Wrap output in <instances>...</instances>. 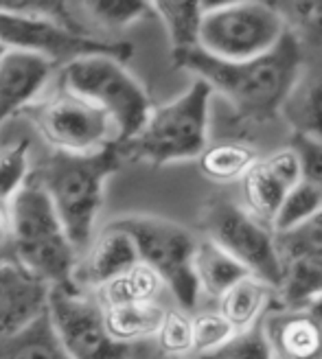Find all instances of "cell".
Listing matches in <instances>:
<instances>
[{"mask_svg": "<svg viewBox=\"0 0 322 359\" xmlns=\"http://www.w3.org/2000/svg\"><path fill=\"white\" fill-rule=\"evenodd\" d=\"M173 66L193 73L213 93H220L241 118L270 121L288 101L305 64V53L290 33L265 55L246 62H224L210 57L200 46L171 53Z\"/></svg>", "mask_w": 322, "mask_h": 359, "instance_id": "6da1fadb", "label": "cell"}, {"mask_svg": "<svg viewBox=\"0 0 322 359\" xmlns=\"http://www.w3.org/2000/svg\"><path fill=\"white\" fill-rule=\"evenodd\" d=\"M123 165L116 145L95 154L53 151L35 173H29L48 195L68 241L77 252L90 245L103 208L105 182Z\"/></svg>", "mask_w": 322, "mask_h": 359, "instance_id": "7a4b0ae2", "label": "cell"}, {"mask_svg": "<svg viewBox=\"0 0 322 359\" xmlns=\"http://www.w3.org/2000/svg\"><path fill=\"white\" fill-rule=\"evenodd\" d=\"M7 208L15 263L48 287L77 285V250L68 241L48 195L31 175Z\"/></svg>", "mask_w": 322, "mask_h": 359, "instance_id": "3957f363", "label": "cell"}, {"mask_svg": "<svg viewBox=\"0 0 322 359\" xmlns=\"http://www.w3.org/2000/svg\"><path fill=\"white\" fill-rule=\"evenodd\" d=\"M213 90L195 79L171 103L152 107L140 132L116 145L121 160L160 169L177 160H198L208 147V107Z\"/></svg>", "mask_w": 322, "mask_h": 359, "instance_id": "277c9868", "label": "cell"}, {"mask_svg": "<svg viewBox=\"0 0 322 359\" xmlns=\"http://www.w3.org/2000/svg\"><path fill=\"white\" fill-rule=\"evenodd\" d=\"M60 88L95 103L114 121L119 132L116 145L134 138L152 112L147 90L125 70L121 62L103 55L81 57L66 64L62 68Z\"/></svg>", "mask_w": 322, "mask_h": 359, "instance_id": "5b68a950", "label": "cell"}, {"mask_svg": "<svg viewBox=\"0 0 322 359\" xmlns=\"http://www.w3.org/2000/svg\"><path fill=\"white\" fill-rule=\"evenodd\" d=\"M200 48L224 62H246L265 55L285 35V27L270 3H200Z\"/></svg>", "mask_w": 322, "mask_h": 359, "instance_id": "8992f818", "label": "cell"}, {"mask_svg": "<svg viewBox=\"0 0 322 359\" xmlns=\"http://www.w3.org/2000/svg\"><path fill=\"white\" fill-rule=\"evenodd\" d=\"M110 226L123 230L134 241L140 263L154 269L182 309H195L200 298L193 274V252L198 239L191 235V230L156 215H128Z\"/></svg>", "mask_w": 322, "mask_h": 359, "instance_id": "52a82bcc", "label": "cell"}, {"mask_svg": "<svg viewBox=\"0 0 322 359\" xmlns=\"http://www.w3.org/2000/svg\"><path fill=\"white\" fill-rule=\"evenodd\" d=\"M46 316L68 359H138L136 344L114 342L99 302L81 287H48Z\"/></svg>", "mask_w": 322, "mask_h": 359, "instance_id": "ba28073f", "label": "cell"}, {"mask_svg": "<svg viewBox=\"0 0 322 359\" xmlns=\"http://www.w3.org/2000/svg\"><path fill=\"white\" fill-rule=\"evenodd\" d=\"M53 151L95 154L119 142L114 121L101 107L60 88L58 95L27 107Z\"/></svg>", "mask_w": 322, "mask_h": 359, "instance_id": "9c48e42d", "label": "cell"}, {"mask_svg": "<svg viewBox=\"0 0 322 359\" xmlns=\"http://www.w3.org/2000/svg\"><path fill=\"white\" fill-rule=\"evenodd\" d=\"M0 44L7 50H25L46 57L53 66H66L81 57L103 55L125 64L132 57L130 42L97 40L88 33L68 31L51 20L0 9Z\"/></svg>", "mask_w": 322, "mask_h": 359, "instance_id": "30bf717a", "label": "cell"}, {"mask_svg": "<svg viewBox=\"0 0 322 359\" xmlns=\"http://www.w3.org/2000/svg\"><path fill=\"white\" fill-rule=\"evenodd\" d=\"M202 228L210 241L237 259L250 274L279 290L281 261L274 248V235L243 206L228 200L210 202L202 212Z\"/></svg>", "mask_w": 322, "mask_h": 359, "instance_id": "8fae6325", "label": "cell"}, {"mask_svg": "<svg viewBox=\"0 0 322 359\" xmlns=\"http://www.w3.org/2000/svg\"><path fill=\"white\" fill-rule=\"evenodd\" d=\"M300 163L294 149L288 145L250 169L241 180V193L246 200V210L259 219L263 226L270 224L288 195L300 182Z\"/></svg>", "mask_w": 322, "mask_h": 359, "instance_id": "7c38bea8", "label": "cell"}, {"mask_svg": "<svg viewBox=\"0 0 322 359\" xmlns=\"http://www.w3.org/2000/svg\"><path fill=\"white\" fill-rule=\"evenodd\" d=\"M274 359H322V320L309 307H281L261 320Z\"/></svg>", "mask_w": 322, "mask_h": 359, "instance_id": "4fadbf2b", "label": "cell"}, {"mask_svg": "<svg viewBox=\"0 0 322 359\" xmlns=\"http://www.w3.org/2000/svg\"><path fill=\"white\" fill-rule=\"evenodd\" d=\"M48 285L22 265H0V337L18 333L46 311Z\"/></svg>", "mask_w": 322, "mask_h": 359, "instance_id": "5bb4252c", "label": "cell"}, {"mask_svg": "<svg viewBox=\"0 0 322 359\" xmlns=\"http://www.w3.org/2000/svg\"><path fill=\"white\" fill-rule=\"evenodd\" d=\"M53 68L46 57L25 50H7L0 57V123L27 110L42 93Z\"/></svg>", "mask_w": 322, "mask_h": 359, "instance_id": "9a60e30c", "label": "cell"}, {"mask_svg": "<svg viewBox=\"0 0 322 359\" xmlns=\"http://www.w3.org/2000/svg\"><path fill=\"white\" fill-rule=\"evenodd\" d=\"M281 112L288 118L294 134L322 142V60L311 66L302 64L300 75Z\"/></svg>", "mask_w": 322, "mask_h": 359, "instance_id": "2e32d148", "label": "cell"}, {"mask_svg": "<svg viewBox=\"0 0 322 359\" xmlns=\"http://www.w3.org/2000/svg\"><path fill=\"white\" fill-rule=\"evenodd\" d=\"M136 263H140V259L134 241L123 230L107 224L90 245V252H88L81 269V278L86 285L99 287L123 274L125 269L134 267Z\"/></svg>", "mask_w": 322, "mask_h": 359, "instance_id": "e0dca14e", "label": "cell"}, {"mask_svg": "<svg viewBox=\"0 0 322 359\" xmlns=\"http://www.w3.org/2000/svg\"><path fill=\"white\" fill-rule=\"evenodd\" d=\"M274 296L276 290L270 283L248 274L217 298V313L239 333L259 325Z\"/></svg>", "mask_w": 322, "mask_h": 359, "instance_id": "ac0fdd59", "label": "cell"}, {"mask_svg": "<svg viewBox=\"0 0 322 359\" xmlns=\"http://www.w3.org/2000/svg\"><path fill=\"white\" fill-rule=\"evenodd\" d=\"M193 274L195 280H198L200 294L204 292L210 298H220L226 290H230L237 280L246 278L250 272L237 259H232L226 250L204 237L202 241L195 243Z\"/></svg>", "mask_w": 322, "mask_h": 359, "instance_id": "d6986e66", "label": "cell"}, {"mask_svg": "<svg viewBox=\"0 0 322 359\" xmlns=\"http://www.w3.org/2000/svg\"><path fill=\"white\" fill-rule=\"evenodd\" d=\"M165 307L156 302H134L103 309V322L114 342L138 344L142 339L154 337L165 318Z\"/></svg>", "mask_w": 322, "mask_h": 359, "instance_id": "ffe728a7", "label": "cell"}, {"mask_svg": "<svg viewBox=\"0 0 322 359\" xmlns=\"http://www.w3.org/2000/svg\"><path fill=\"white\" fill-rule=\"evenodd\" d=\"M163 287V280L158 278L154 269H149L145 263H136L134 267L125 269L123 274L99 285L95 300L99 302L101 309L134 302H156Z\"/></svg>", "mask_w": 322, "mask_h": 359, "instance_id": "44dd1931", "label": "cell"}, {"mask_svg": "<svg viewBox=\"0 0 322 359\" xmlns=\"http://www.w3.org/2000/svg\"><path fill=\"white\" fill-rule=\"evenodd\" d=\"M259 163L257 151L243 142H217L198 156L200 173L215 184L241 182L243 175Z\"/></svg>", "mask_w": 322, "mask_h": 359, "instance_id": "7402d4cb", "label": "cell"}, {"mask_svg": "<svg viewBox=\"0 0 322 359\" xmlns=\"http://www.w3.org/2000/svg\"><path fill=\"white\" fill-rule=\"evenodd\" d=\"M0 359H68L58 342L46 311L18 333L0 337Z\"/></svg>", "mask_w": 322, "mask_h": 359, "instance_id": "603a6c76", "label": "cell"}, {"mask_svg": "<svg viewBox=\"0 0 322 359\" xmlns=\"http://www.w3.org/2000/svg\"><path fill=\"white\" fill-rule=\"evenodd\" d=\"M152 9L167 29L171 53L200 46V3H193V0H158V3H152Z\"/></svg>", "mask_w": 322, "mask_h": 359, "instance_id": "cb8c5ba5", "label": "cell"}, {"mask_svg": "<svg viewBox=\"0 0 322 359\" xmlns=\"http://www.w3.org/2000/svg\"><path fill=\"white\" fill-rule=\"evenodd\" d=\"M276 292L285 307H309L322 298V257L283 263Z\"/></svg>", "mask_w": 322, "mask_h": 359, "instance_id": "d4e9b609", "label": "cell"}, {"mask_svg": "<svg viewBox=\"0 0 322 359\" xmlns=\"http://www.w3.org/2000/svg\"><path fill=\"white\" fill-rule=\"evenodd\" d=\"M270 5L279 13L285 33L298 42L302 53L305 48L322 53V0H279Z\"/></svg>", "mask_w": 322, "mask_h": 359, "instance_id": "484cf974", "label": "cell"}, {"mask_svg": "<svg viewBox=\"0 0 322 359\" xmlns=\"http://www.w3.org/2000/svg\"><path fill=\"white\" fill-rule=\"evenodd\" d=\"M272 235L281 265L296 259L322 257V208L307 222L285 232H272Z\"/></svg>", "mask_w": 322, "mask_h": 359, "instance_id": "4316f807", "label": "cell"}, {"mask_svg": "<svg viewBox=\"0 0 322 359\" xmlns=\"http://www.w3.org/2000/svg\"><path fill=\"white\" fill-rule=\"evenodd\" d=\"M322 208V195L307 182H300L285 195L283 204L279 206L274 219H272V226L270 230L272 232H285L290 230L302 222H307L309 217Z\"/></svg>", "mask_w": 322, "mask_h": 359, "instance_id": "83f0119b", "label": "cell"}, {"mask_svg": "<svg viewBox=\"0 0 322 359\" xmlns=\"http://www.w3.org/2000/svg\"><path fill=\"white\" fill-rule=\"evenodd\" d=\"M29 140L0 149V204H9L29 177Z\"/></svg>", "mask_w": 322, "mask_h": 359, "instance_id": "f1b7e54d", "label": "cell"}, {"mask_svg": "<svg viewBox=\"0 0 322 359\" xmlns=\"http://www.w3.org/2000/svg\"><path fill=\"white\" fill-rule=\"evenodd\" d=\"M86 7L97 22L110 29H125L154 13L152 3L142 0H93Z\"/></svg>", "mask_w": 322, "mask_h": 359, "instance_id": "f546056e", "label": "cell"}, {"mask_svg": "<svg viewBox=\"0 0 322 359\" xmlns=\"http://www.w3.org/2000/svg\"><path fill=\"white\" fill-rule=\"evenodd\" d=\"M202 359H274V355L259 322L253 329L235 333L222 348L204 355Z\"/></svg>", "mask_w": 322, "mask_h": 359, "instance_id": "4dcf8cb0", "label": "cell"}, {"mask_svg": "<svg viewBox=\"0 0 322 359\" xmlns=\"http://www.w3.org/2000/svg\"><path fill=\"white\" fill-rule=\"evenodd\" d=\"M158 348L165 355L182 357L193 351V331H191V318L185 311L167 309L165 318L160 322V329L154 335Z\"/></svg>", "mask_w": 322, "mask_h": 359, "instance_id": "1f68e13d", "label": "cell"}, {"mask_svg": "<svg viewBox=\"0 0 322 359\" xmlns=\"http://www.w3.org/2000/svg\"><path fill=\"white\" fill-rule=\"evenodd\" d=\"M191 331H193V351L200 353L202 357L222 348L237 333L217 311H204L191 318Z\"/></svg>", "mask_w": 322, "mask_h": 359, "instance_id": "d6a6232c", "label": "cell"}, {"mask_svg": "<svg viewBox=\"0 0 322 359\" xmlns=\"http://www.w3.org/2000/svg\"><path fill=\"white\" fill-rule=\"evenodd\" d=\"M0 9L31 15V18H42V20H51L68 31L86 33L77 25V20L73 18V13H70L66 3H55V0H0Z\"/></svg>", "mask_w": 322, "mask_h": 359, "instance_id": "836d02e7", "label": "cell"}, {"mask_svg": "<svg viewBox=\"0 0 322 359\" xmlns=\"http://www.w3.org/2000/svg\"><path fill=\"white\" fill-rule=\"evenodd\" d=\"M290 147L294 149L300 163L302 182L311 184L322 195V142L309 136L292 134Z\"/></svg>", "mask_w": 322, "mask_h": 359, "instance_id": "e575fe53", "label": "cell"}, {"mask_svg": "<svg viewBox=\"0 0 322 359\" xmlns=\"http://www.w3.org/2000/svg\"><path fill=\"white\" fill-rule=\"evenodd\" d=\"M3 263H15L11 222H9L7 204H0V265H3Z\"/></svg>", "mask_w": 322, "mask_h": 359, "instance_id": "d590c367", "label": "cell"}, {"mask_svg": "<svg viewBox=\"0 0 322 359\" xmlns=\"http://www.w3.org/2000/svg\"><path fill=\"white\" fill-rule=\"evenodd\" d=\"M309 309H311V311L322 320V298H318L316 302H311V304H309Z\"/></svg>", "mask_w": 322, "mask_h": 359, "instance_id": "8d00e7d4", "label": "cell"}, {"mask_svg": "<svg viewBox=\"0 0 322 359\" xmlns=\"http://www.w3.org/2000/svg\"><path fill=\"white\" fill-rule=\"evenodd\" d=\"M5 53H7V48H5L3 44H0V57H3V55H5Z\"/></svg>", "mask_w": 322, "mask_h": 359, "instance_id": "74e56055", "label": "cell"}]
</instances>
